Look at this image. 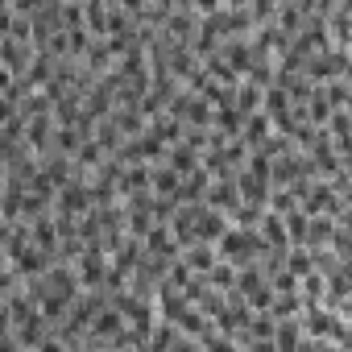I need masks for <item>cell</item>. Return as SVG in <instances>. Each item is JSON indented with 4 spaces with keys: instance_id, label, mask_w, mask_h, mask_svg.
I'll list each match as a JSON object with an SVG mask.
<instances>
[{
    "instance_id": "cell-1",
    "label": "cell",
    "mask_w": 352,
    "mask_h": 352,
    "mask_svg": "<svg viewBox=\"0 0 352 352\" xmlns=\"http://www.w3.org/2000/svg\"><path fill=\"white\" fill-rule=\"evenodd\" d=\"M87 204H96V199H91V187H83V183H63V195H58V212H63V216H79V212H87Z\"/></svg>"
},
{
    "instance_id": "cell-3",
    "label": "cell",
    "mask_w": 352,
    "mask_h": 352,
    "mask_svg": "<svg viewBox=\"0 0 352 352\" xmlns=\"http://www.w3.org/2000/svg\"><path fill=\"white\" fill-rule=\"evenodd\" d=\"M270 133H274V116H270V112H261V108H257V112H249L245 133H241V137H245V145H249V149H257V145H265V141H270Z\"/></svg>"
},
{
    "instance_id": "cell-15",
    "label": "cell",
    "mask_w": 352,
    "mask_h": 352,
    "mask_svg": "<svg viewBox=\"0 0 352 352\" xmlns=\"http://www.w3.org/2000/svg\"><path fill=\"white\" fill-rule=\"evenodd\" d=\"M270 208L282 212V216L294 212V208H298V191H274V195H270Z\"/></svg>"
},
{
    "instance_id": "cell-2",
    "label": "cell",
    "mask_w": 352,
    "mask_h": 352,
    "mask_svg": "<svg viewBox=\"0 0 352 352\" xmlns=\"http://www.w3.org/2000/svg\"><path fill=\"white\" fill-rule=\"evenodd\" d=\"M208 204H212V208H220V212H236L245 199H241V187H232V179L224 174L220 183H212V187H208Z\"/></svg>"
},
{
    "instance_id": "cell-12",
    "label": "cell",
    "mask_w": 352,
    "mask_h": 352,
    "mask_svg": "<svg viewBox=\"0 0 352 352\" xmlns=\"http://www.w3.org/2000/svg\"><path fill=\"white\" fill-rule=\"evenodd\" d=\"M30 236H34V245H42L46 253H54V249H58V232H54V224H50V220H34V232H30Z\"/></svg>"
},
{
    "instance_id": "cell-18",
    "label": "cell",
    "mask_w": 352,
    "mask_h": 352,
    "mask_svg": "<svg viewBox=\"0 0 352 352\" xmlns=\"http://www.w3.org/2000/svg\"><path fill=\"white\" fill-rule=\"evenodd\" d=\"M344 75H348V79H352V58H348V71H344Z\"/></svg>"
},
{
    "instance_id": "cell-6",
    "label": "cell",
    "mask_w": 352,
    "mask_h": 352,
    "mask_svg": "<svg viewBox=\"0 0 352 352\" xmlns=\"http://www.w3.org/2000/svg\"><path fill=\"white\" fill-rule=\"evenodd\" d=\"M170 166H174V170H179V174H195V170H199V157H195V145H191V141H179V145H174V149H170Z\"/></svg>"
},
{
    "instance_id": "cell-13",
    "label": "cell",
    "mask_w": 352,
    "mask_h": 352,
    "mask_svg": "<svg viewBox=\"0 0 352 352\" xmlns=\"http://www.w3.org/2000/svg\"><path fill=\"white\" fill-rule=\"evenodd\" d=\"M257 104H261V87H257L253 79L241 83V87H236V108H241V112H257Z\"/></svg>"
},
{
    "instance_id": "cell-17",
    "label": "cell",
    "mask_w": 352,
    "mask_h": 352,
    "mask_svg": "<svg viewBox=\"0 0 352 352\" xmlns=\"http://www.w3.org/2000/svg\"><path fill=\"white\" fill-rule=\"evenodd\" d=\"M344 315H348V319H344V323H352V298H348V302H344Z\"/></svg>"
},
{
    "instance_id": "cell-10",
    "label": "cell",
    "mask_w": 352,
    "mask_h": 352,
    "mask_svg": "<svg viewBox=\"0 0 352 352\" xmlns=\"http://www.w3.org/2000/svg\"><path fill=\"white\" fill-rule=\"evenodd\" d=\"M187 261L195 265V274H208V270L216 265V253H212L204 241H195V245H187Z\"/></svg>"
},
{
    "instance_id": "cell-16",
    "label": "cell",
    "mask_w": 352,
    "mask_h": 352,
    "mask_svg": "<svg viewBox=\"0 0 352 352\" xmlns=\"http://www.w3.org/2000/svg\"><path fill=\"white\" fill-rule=\"evenodd\" d=\"M220 5H224V0H195V9H199L204 17H212V13H220Z\"/></svg>"
},
{
    "instance_id": "cell-19",
    "label": "cell",
    "mask_w": 352,
    "mask_h": 352,
    "mask_svg": "<svg viewBox=\"0 0 352 352\" xmlns=\"http://www.w3.org/2000/svg\"><path fill=\"white\" fill-rule=\"evenodd\" d=\"M348 166H352V153H348Z\"/></svg>"
},
{
    "instance_id": "cell-5",
    "label": "cell",
    "mask_w": 352,
    "mask_h": 352,
    "mask_svg": "<svg viewBox=\"0 0 352 352\" xmlns=\"http://www.w3.org/2000/svg\"><path fill=\"white\" fill-rule=\"evenodd\" d=\"M261 236H265V245H270V249H286V245H290V228L282 224V212H270V216H265Z\"/></svg>"
},
{
    "instance_id": "cell-14",
    "label": "cell",
    "mask_w": 352,
    "mask_h": 352,
    "mask_svg": "<svg viewBox=\"0 0 352 352\" xmlns=\"http://www.w3.org/2000/svg\"><path fill=\"white\" fill-rule=\"evenodd\" d=\"M311 265H315V257H311L307 249H294V253L286 257V270H290V274H298V278H307V274H311Z\"/></svg>"
},
{
    "instance_id": "cell-9",
    "label": "cell",
    "mask_w": 352,
    "mask_h": 352,
    "mask_svg": "<svg viewBox=\"0 0 352 352\" xmlns=\"http://www.w3.org/2000/svg\"><path fill=\"white\" fill-rule=\"evenodd\" d=\"M294 108V100H290V91L278 83V87H265V112L270 116H282V112H290Z\"/></svg>"
},
{
    "instance_id": "cell-8",
    "label": "cell",
    "mask_w": 352,
    "mask_h": 352,
    "mask_svg": "<svg viewBox=\"0 0 352 352\" xmlns=\"http://www.w3.org/2000/svg\"><path fill=\"white\" fill-rule=\"evenodd\" d=\"M153 191L162 199H179V170L166 166V170H153Z\"/></svg>"
},
{
    "instance_id": "cell-4",
    "label": "cell",
    "mask_w": 352,
    "mask_h": 352,
    "mask_svg": "<svg viewBox=\"0 0 352 352\" xmlns=\"http://www.w3.org/2000/svg\"><path fill=\"white\" fill-rule=\"evenodd\" d=\"M245 120H249V112H241L236 104H224L216 112V133L220 137H236V133H245Z\"/></svg>"
},
{
    "instance_id": "cell-11",
    "label": "cell",
    "mask_w": 352,
    "mask_h": 352,
    "mask_svg": "<svg viewBox=\"0 0 352 352\" xmlns=\"http://www.w3.org/2000/svg\"><path fill=\"white\" fill-rule=\"evenodd\" d=\"M149 344H157V348H170V344H191V336H179L170 327V319H162L157 327H153V336H149Z\"/></svg>"
},
{
    "instance_id": "cell-7",
    "label": "cell",
    "mask_w": 352,
    "mask_h": 352,
    "mask_svg": "<svg viewBox=\"0 0 352 352\" xmlns=\"http://www.w3.org/2000/svg\"><path fill=\"white\" fill-rule=\"evenodd\" d=\"M286 228H290V241L294 245H307V236H311V212L298 204L294 212H286Z\"/></svg>"
}]
</instances>
